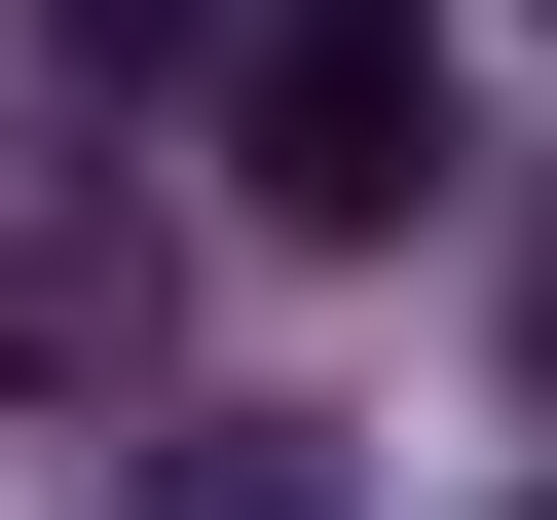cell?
<instances>
[{"instance_id": "1", "label": "cell", "mask_w": 557, "mask_h": 520, "mask_svg": "<svg viewBox=\"0 0 557 520\" xmlns=\"http://www.w3.org/2000/svg\"><path fill=\"white\" fill-rule=\"evenodd\" d=\"M223 186L298 223V260H372L446 186V38H409V0H260V38H223Z\"/></svg>"}, {"instance_id": "3", "label": "cell", "mask_w": 557, "mask_h": 520, "mask_svg": "<svg viewBox=\"0 0 557 520\" xmlns=\"http://www.w3.org/2000/svg\"><path fill=\"white\" fill-rule=\"evenodd\" d=\"M112 520H335V409H149Z\"/></svg>"}, {"instance_id": "2", "label": "cell", "mask_w": 557, "mask_h": 520, "mask_svg": "<svg viewBox=\"0 0 557 520\" xmlns=\"http://www.w3.org/2000/svg\"><path fill=\"white\" fill-rule=\"evenodd\" d=\"M149 335H186L149 186L112 149H0V409H149Z\"/></svg>"}, {"instance_id": "4", "label": "cell", "mask_w": 557, "mask_h": 520, "mask_svg": "<svg viewBox=\"0 0 557 520\" xmlns=\"http://www.w3.org/2000/svg\"><path fill=\"white\" fill-rule=\"evenodd\" d=\"M38 38H75V112H149V75L223 38V0H38Z\"/></svg>"}]
</instances>
